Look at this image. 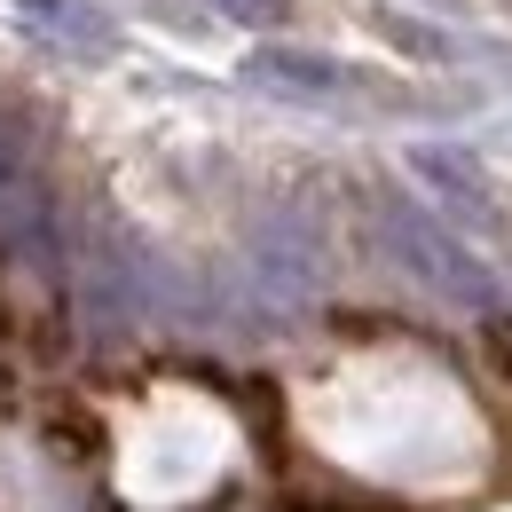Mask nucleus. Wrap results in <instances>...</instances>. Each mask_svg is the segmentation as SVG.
<instances>
[{
	"instance_id": "423d86ee",
	"label": "nucleus",
	"mask_w": 512,
	"mask_h": 512,
	"mask_svg": "<svg viewBox=\"0 0 512 512\" xmlns=\"http://www.w3.org/2000/svg\"><path fill=\"white\" fill-rule=\"evenodd\" d=\"M213 8H229L237 24H284L292 16V0H213Z\"/></svg>"
},
{
	"instance_id": "39448f33",
	"label": "nucleus",
	"mask_w": 512,
	"mask_h": 512,
	"mask_svg": "<svg viewBox=\"0 0 512 512\" xmlns=\"http://www.w3.org/2000/svg\"><path fill=\"white\" fill-rule=\"evenodd\" d=\"M253 79H268V87H284V95H347V71L323 64V56H300V48H260L253 56Z\"/></svg>"
},
{
	"instance_id": "7ed1b4c3",
	"label": "nucleus",
	"mask_w": 512,
	"mask_h": 512,
	"mask_svg": "<svg viewBox=\"0 0 512 512\" xmlns=\"http://www.w3.org/2000/svg\"><path fill=\"white\" fill-rule=\"evenodd\" d=\"M24 24H32L40 40L71 48V56H111V48H119V24H111L103 8H87V0H24Z\"/></svg>"
},
{
	"instance_id": "20e7f679",
	"label": "nucleus",
	"mask_w": 512,
	"mask_h": 512,
	"mask_svg": "<svg viewBox=\"0 0 512 512\" xmlns=\"http://www.w3.org/2000/svg\"><path fill=\"white\" fill-rule=\"evenodd\" d=\"M410 174L426 182V190L442 197L449 213H465V221H489V182L457 158V150H442V142H426V150H410Z\"/></svg>"
},
{
	"instance_id": "f03ea898",
	"label": "nucleus",
	"mask_w": 512,
	"mask_h": 512,
	"mask_svg": "<svg viewBox=\"0 0 512 512\" xmlns=\"http://www.w3.org/2000/svg\"><path fill=\"white\" fill-rule=\"evenodd\" d=\"M379 229H386V245L402 253V268H410L418 284H434L442 300H457V308H489V300H497V276L465 253L434 213H418V205H386Z\"/></svg>"
},
{
	"instance_id": "f257e3e1",
	"label": "nucleus",
	"mask_w": 512,
	"mask_h": 512,
	"mask_svg": "<svg viewBox=\"0 0 512 512\" xmlns=\"http://www.w3.org/2000/svg\"><path fill=\"white\" fill-rule=\"evenodd\" d=\"M221 465H229V434H221L213 410L150 418L142 442H134V457H127V489L134 497H182V489H205Z\"/></svg>"
}]
</instances>
